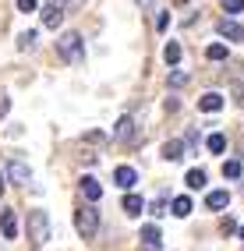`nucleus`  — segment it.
<instances>
[{
    "mask_svg": "<svg viewBox=\"0 0 244 251\" xmlns=\"http://www.w3.org/2000/svg\"><path fill=\"white\" fill-rule=\"evenodd\" d=\"M4 180H7V174H0V195H4Z\"/></svg>",
    "mask_w": 244,
    "mask_h": 251,
    "instance_id": "c756f323",
    "label": "nucleus"
},
{
    "mask_svg": "<svg viewBox=\"0 0 244 251\" xmlns=\"http://www.w3.org/2000/svg\"><path fill=\"white\" fill-rule=\"evenodd\" d=\"M18 46H22V50H32V46H36V32H22V36H18Z\"/></svg>",
    "mask_w": 244,
    "mask_h": 251,
    "instance_id": "5701e85b",
    "label": "nucleus"
},
{
    "mask_svg": "<svg viewBox=\"0 0 244 251\" xmlns=\"http://www.w3.org/2000/svg\"><path fill=\"white\" fill-rule=\"evenodd\" d=\"M205 205L213 209V212H223L226 205H230V191H226V188H223V191H209V195H205Z\"/></svg>",
    "mask_w": 244,
    "mask_h": 251,
    "instance_id": "0eeeda50",
    "label": "nucleus"
},
{
    "mask_svg": "<svg viewBox=\"0 0 244 251\" xmlns=\"http://www.w3.org/2000/svg\"><path fill=\"white\" fill-rule=\"evenodd\" d=\"M181 156H184V145H181V142H167V145H163V159H170V163H177Z\"/></svg>",
    "mask_w": 244,
    "mask_h": 251,
    "instance_id": "2eb2a0df",
    "label": "nucleus"
},
{
    "mask_svg": "<svg viewBox=\"0 0 244 251\" xmlns=\"http://www.w3.org/2000/svg\"><path fill=\"white\" fill-rule=\"evenodd\" d=\"M152 216H163V212H167V195H159L156 198V202H152V209H149Z\"/></svg>",
    "mask_w": 244,
    "mask_h": 251,
    "instance_id": "b1692460",
    "label": "nucleus"
},
{
    "mask_svg": "<svg viewBox=\"0 0 244 251\" xmlns=\"http://www.w3.org/2000/svg\"><path fill=\"white\" fill-rule=\"evenodd\" d=\"M135 4H149V0H135Z\"/></svg>",
    "mask_w": 244,
    "mask_h": 251,
    "instance_id": "f704fd0d",
    "label": "nucleus"
},
{
    "mask_svg": "<svg viewBox=\"0 0 244 251\" xmlns=\"http://www.w3.org/2000/svg\"><path fill=\"white\" fill-rule=\"evenodd\" d=\"M28 237H32V244H46L50 241V216H46L43 209L28 212Z\"/></svg>",
    "mask_w": 244,
    "mask_h": 251,
    "instance_id": "f03ea898",
    "label": "nucleus"
},
{
    "mask_svg": "<svg viewBox=\"0 0 244 251\" xmlns=\"http://www.w3.org/2000/svg\"><path fill=\"white\" fill-rule=\"evenodd\" d=\"M220 230H223V233H234V230H241V226H237V220H234V216H226V220L220 223Z\"/></svg>",
    "mask_w": 244,
    "mask_h": 251,
    "instance_id": "393cba45",
    "label": "nucleus"
},
{
    "mask_svg": "<svg viewBox=\"0 0 244 251\" xmlns=\"http://www.w3.org/2000/svg\"><path fill=\"white\" fill-rule=\"evenodd\" d=\"M223 103H226V99H223L220 92H205V96L198 99V110H202V113H220Z\"/></svg>",
    "mask_w": 244,
    "mask_h": 251,
    "instance_id": "423d86ee",
    "label": "nucleus"
},
{
    "mask_svg": "<svg viewBox=\"0 0 244 251\" xmlns=\"http://www.w3.org/2000/svg\"><path fill=\"white\" fill-rule=\"evenodd\" d=\"M220 36H226V39L241 43V39H244V28H241L237 22H230V18H223V22H220Z\"/></svg>",
    "mask_w": 244,
    "mask_h": 251,
    "instance_id": "1a4fd4ad",
    "label": "nucleus"
},
{
    "mask_svg": "<svg viewBox=\"0 0 244 251\" xmlns=\"http://www.w3.org/2000/svg\"><path fill=\"white\" fill-rule=\"evenodd\" d=\"M205 149H209V152H223V149H226V135H220V131H216V135H209Z\"/></svg>",
    "mask_w": 244,
    "mask_h": 251,
    "instance_id": "a211bd4d",
    "label": "nucleus"
},
{
    "mask_svg": "<svg viewBox=\"0 0 244 251\" xmlns=\"http://www.w3.org/2000/svg\"><path fill=\"white\" fill-rule=\"evenodd\" d=\"M7 106H11V99H7V96H0V117L7 113Z\"/></svg>",
    "mask_w": 244,
    "mask_h": 251,
    "instance_id": "c85d7f7f",
    "label": "nucleus"
},
{
    "mask_svg": "<svg viewBox=\"0 0 244 251\" xmlns=\"http://www.w3.org/2000/svg\"><path fill=\"white\" fill-rule=\"evenodd\" d=\"M223 11L226 14H241L244 11V0H223Z\"/></svg>",
    "mask_w": 244,
    "mask_h": 251,
    "instance_id": "4be33fe9",
    "label": "nucleus"
},
{
    "mask_svg": "<svg viewBox=\"0 0 244 251\" xmlns=\"http://www.w3.org/2000/svg\"><path fill=\"white\" fill-rule=\"evenodd\" d=\"M74 230L81 233V237H96V230H99V212L89 209V205H81L74 212Z\"/></svg>",
    "mask_w": 244,
    "mask_h": 251,
    "instance_id": "7ed1b4c3",
    "label": "nucleus"
},
{
    "mask_svg": "<svg viewBox=\"0 0 244 251\" xmlns=\"http://www.w3.org/2000/svg\"><path fill=\"white\" fill-rule=\"evenodd\" d=\"M57 50H60V57L68 64H81V60H85V39H81L78 32H64V36L57 39Z\"/></svg>",
    "mask_w": 244,
    "mask_h": 251,
    "instance_id": "f257e3e1",
    "label": "nucleus"
},
{
    "mask_svg": "<svg viewBox=\"0 0 244 251\" xmlns=\"http://www.w3.org/2000/svg\"><path fill=\"white\" fill-rule=\"evenodd\" d=\"M142 251H159V248H149V244H142Z\"/></svg>",
    "mask_w": 244,
    "mask_h": 251,
    "instance_id": "7c9ffc66",
    "label": "nucleus"
},
{
    "mask_svg": "<svg viewBox=\"0 0 244 251\" xmlns=\"http://www.w3.org/2000/svg\"><path fill=\"white\" fill-rule=\"evenodd\" d=\"M18 11H25V14L36 11V0H18Z\"/></svg>",
    "mask_w": 244,
    "mask_h": 251,
    "instance_id": "bb28decb",
    "label": "nucleus"
},
{
    "mask_svg": "<svg viewBox=\"0 0 244 251\" xmlns=\"http://www.w3.org/2000/svg\"><path fill=\"white\" fill-rule=\"evenodd\" d=\"M60 22H64V11H60V4H50L43 11V25L46 28H60Z\"/></svg>",
    "mask_w": 244,
    "mask_h": 251,
    "instance_id": "9d476101",
    "label": "nucleus"
},
{
    "mask_svg": "<svg viewBox=\"0 0 244 251\" xmlns=\"http://www.w3.org/2000/svg\"><path fill=\"white\" fill-rule=\"evenodd\" d=\"M113 142H121V145H135L138 142V127L131 117H121L117 124H113Z\"/></svg>",
    "mask_w": 244,
    "mask_h": 251,
    "instance_id": "20e7f679",
    "label": "nucleus"
},
{
    "mask_svg": "<svg viewBox=\"0 0 244 251\" xmlns=\"http://www.w3.org/2000/svg\"><path fill=\"white\" fill-rule=\"evenodd\" d=\"M223 177L237 180V177H241V159H226V163H223Z\"/></svg>",
    "mask_w": 244,
    "mask_h": 251,
    "instance_id": "aec40b11",
    "label": "nucleus"
},
{
    "mask_svg": "<svg viewBox=\"0 0 244 251\" xmlns=\"http://www.w3.org/2000/svg\"><path fill=\"white\" fill-rule=\"evenodd\" d=\"M184 81H188V78H184L181 71H173V75H170V85H173V89H181V85H184Z\"/></svg>",
    "mask_w": 244,
    "mask_h": 251,
    "instance_id": "a878e982",
    "label": "nucleus"
},
{
    "mask_svg": "<svg viewBox=\"0 0 244 251\" xmlns=\"http://www.w3.org/2000/svg\"><path fill=\"white\" fill-rule=\"evenodd\" d=\"M81 195H85L89 202H99V198H103V188H99V180H96V177H85V180H81Z\"/></svg>",
    "mask_w": 244,
    "mask_h": 251,
    "instance_id": "9b49d317",
    "label": "nucleus"
},
{
    "mask_svg": "<svg viewBox=\"0 0 244 251\" xmlns=\"http://www.w3.org/2000/svg\"><path fill=\"white\" fill-rule=\"evenodd\" d=\"M138 237H142V244H149V248H159V226H156V223H145Z\"/></svg>",
    "mask_w": 244,
    "mask_h": 251,
    "instance_id": "ddd939ff",
    "label": "nucleus"
},
{
    "mask_svg": "<svg viewBox=\"0 0 244 251\" xmlns=\"http://www.w3.org/2000/svg\"><path fill=\"white\" fill-rule=\"evenodd\" d=\"M173 4H188V0H173Z\"/></svg>",
    "mask_w": 244,
    "mask_h": 251,
    "instance_id": "72a5a7b5",
    "label": "nucleus"
},
{
    "mask_svg": "<svg viewBox=\"0 0 244 251\" xmlns=\"http://www.w3.org/2000/svg\"><path fill=\"white\" fill-rule=\"evenodd\" d=\"M50 4H68V0H50Z\"/></svg>",
    "mask_w": 244,
    "mask_h": 251,
    "instance_id": "2f4dec72",
    "label": "nucleus"
},
{
    "mask_svg": "<svg viewBox=\"0 0 244 251\" xmlns=\"http://www.w3.org/2000/svg\"><path fill=\"white\" fill-rule=\"evenodd\" d=\"M205 57H209V60H226V46H223V43H213V46L205 50Z\"/></svg>",
    "mask_w": 244,
    "mask_h": 251,
    "instance_id": "412c9836",
    "label": "nucleus"
},
{
    "mask_svg": "<svg viewBox=\"0 0 244 251\" xmlns=\"http://www.w3.org/2000/svg\"><path fill=\"white\" fill-rule=\"evenodd\" d=\"M135 180H138V174L131 166H117V170H113V184H117V188H135Z\"/></svg>",
    "mask_w": 244,
    "mask_h": 251,
    "instance_id": "6e6552de",
    "label": "nucleus"
},
{
    "mask_svg": "<svg viewBox=\"0 0 244 251\" xmlns=\"http://www.w3.org/2000/svg\"><path fill=\"white\" fill-rule=\"evenodd\" d=\"M241 241H244V226H241Z\"/></svg>",
    "mask_w": 244,
    "mask_h": 251,
    "instance_id": "c9c22d12",
    "label": "nucleus"
},
{
    "mask_svg": "<svg viewBox=\"0 0 244 251\" xmlns=\"http://www.w3.org/2000/svg\"><path fill=\"white\" fill-rule=\"evenodd\" d=\"M184 184H188L191 191H202V188H205V170H188Z\"/></svg>",
    "mask_w": 244,
    "mask_h": 251,
    "instance_id": "4468645a",
    "label": "nucleus"
},
{
    "mask_svg": "<svg viewBox=\"0 0 244 251\" xmlns=\"http://www.w3.org/2000/svg\"><path fill=\"white\" fill-rule=\"evenodd\" d=\"M7 177H11L14 184H28V166H25V163H18V159H14V163L7 166Z\"/></svg>",
    "mask_w": 244,
    "mask_h": 251,
    "instance_id": "f8f14e48",
    "label": "nucleus"
},
{
    "mask_svg": "<svg viewBox=\"0 0 244 251\" xmlns=\"http://www.w3.org/2000/svg\"><path fill=\"white\" fill-rule=\"evenodd\" d=\"M234 99H237V103L244 106V85H234Z\"/></svg>",
    "mask_w": 244,
    "mask_h": 251,
    "instance_id": "cd10ccee",
    "label": "nucleus"
},
{
    "mask_svg": "<svg viewBox=\"0 0 244 251\" xmlns=\"http://www.w3.org/2000/svg\"><path fill=\"white\" fill-rule=\"evenodd\" d=\"M0 230H4L7 241L18 237V216H14V209H4V212H0Z\"/></svg>",
    "mask_w": 244,
    "mask_h": 251,
    "instance_id": "39448f33",
    "label": "nucleus"
},
{
    "mask_svg": "<svg viewBox=\"0 0 244 251\" xmlns=\"http://www.w3.org/2000/svg\"><path fill=\"white\" fill-rule=\"evenodd\" d=\"M163 60H167L170 68H173V64H181V46H177V43H167V46H163Z\"/></svg>",
    "mask_w": 244,
    "mask_h": 251,
    "instance_id": "f3484780",
    "label": "nucleus"
},
{
    "mask_svg": "<svg viewBox=\"0 0 244 251\" xmlns=\"http://www.w3.org/2000/svg\"><path fill=\"white\" fill-rule=\"evenodd\" d=\"M68 4H85V0H68Z\"/></svg>",
    "mask_w": 244,
    "mask_h": 251,
    "instance_id": "473e14b6",
    "label": "nucleus"
},
{
    "mask_svg": "<svg viewBox=\"0 0 244 251\" xmlns=\"http://www.w3.org/2000/svg\"><path fill=\"white\" fill-rule=\"evenodd\" d=\"M188 212H191V198H184V195L173 198V216H181V220H184Z\"/></svg>",
    "mask_w": 244,
    "mask_h": 251,
    "instance_id": "6ab92c4d",
    "label": "nucleus"
},
{
    "mask_svg": "<svg viewBox=\"0 0 244 251\" xmlns=\"http://www.w3.org/2000/svg\"><path fill=\"white\" fill-rule=\"evenodd\" d=\"M142 209H145V202H142L138 195H127V198H124V212H127V216H142Z\"/></svg>",
    "mask_w": 244,
    "mask_h": 251,
    "instance_id": "dca6fc26",
    "label": "nucleus"
}]
</instances>
